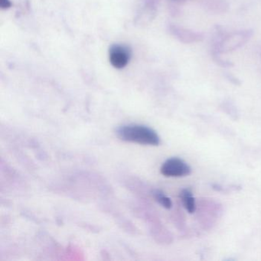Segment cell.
Returning <instances> with one entry per match:
<instances>
[{"mask_svg":"<svg viewBox=\"0 0 261 261\" xmlns=\"http://www.w3.org/2000/svg\"><path fill=\"white\" fill-rule=\"evenodd\" d=\"M116 135L125 142L148 146H158L160 137L156 131L141 124H124L116 129Z\"/></svg>","mask_w":261,"mask_h":261,"instance_id":"7a4b0ae2","label":"cell"},{"mask_svg":"<svg viewBox=\"0 0 261 261\" xmlns=\"http://www.w3.org/2000/svg\"><path fill=\"white\" fill-rule=\"evenodd\" d=\"M152 196L155 198V201L165 208L170 209L172 207V202L170 198L161 190H159V189L154 190L152 192Z\"/></svg>","mask_w":261,"mask_h":261,"instance_id":"ba28073f","label":"cell"},{"mask_svg":"<svg viewBox=\"0 0 261 261\" xmlns=\"http://www.w3.org/2000/svg\"><path fill=\"white\" fill-rule=\"evenodd\" d=\"M160 171L164 176L183 177L191 173V168L184 160L173 157L163 163Z\"/></svg>","mask_w":261,"mask_h":261,"instance_id":"3957f363","label":"cell"},{"mask_svg":"<svg viewBox=\"0 0 261 261\" xmlns=\"http://www.w3.org/2000/svg\"><path fill=\"white\" fill-rule=\"evenodd\" d=\"M253 36L252 30L224 33L218 29L212 43V56L214 61L221 58L222 53H231L245 45Z\"/></svg>","mask_w":261,"mask_h":261,"instance_id":"6da1fadb","label":"cell"},{"mask_svg":"<svg viewBox=\"0 0 261 261\" xmlns=\"http://www.w3.org/2000/svg\"><path fill=\"white\" fill-rule=\"evenodd\" d=\"M12 4L10 0H0V7L4 10L10 8Z\"/></svg>","mask_w":261,"mask_h":261,"instance_id":"9c48e42d","label":"cell"},{"mask_svg":"<svg viewBox=\"0 0 261 261\" xmlns=\"http://www.w3.org/2000/svg\"><path fill=\"white\" fill-rule=\"evenodd\" d=\"M175 1H179V0H175Z\"/></svg>","mask_w":261,"mask_h":261,"instance_id":"30bf717a","label":"cell"},{"mask_svg":"<svg viewBox=\"0 0 261 261\" xmlns=\"http://www.w3.org/2000/svg\"><path fill=\"white\" fill-rule=\"evenodd\" d=\"M131 50L127 45L115 44L110 48V62L117 69L124 68L130 61Z\"/></svg>","mask_w":261,"mask_h":261,"instance_id":"277c9868","label":"cell"},{"mask_svg":"<svg viewBox=\"0 0 261 261\" xmlns=\"http://www.w3.org/2000/svg\"><path fill=\"white\" fill-rule=\"evenodd\" d=\"M180 197H181L185 208L189 213H194L195 209H196V204H195V200L192 192L189 189H184V190L181 191Z\"/></svg>","mask_w":261,"mask_h":261,"instance_id":"52a82bcc","label":"cell"},{"mask_svg":"<svg viewBox=\"0 0 261 261\" xmlns=\"http://www.w3.org/2000/svg\"><path fill=\"white\" fill-rule=\"evenodd\" d=\"M172 33L175 37H177V39L186 44L196 43V42H201L204 39V36L201 33L186 30L181 27H172Z\"/></svg>","mask_w":261,"mask_h":261,"instance_id":"5b68a950","label":"cell"},{"mask_svg":"<svg viewBox=\"0 0 261 261\" xmlns=\"http://www.w3.org/2000/svg\"><path fill=\"white\" fill-rule=\"evenodd\" d=\"M260 57H261V51H260Z\"/></svg>","mask_w":261,"mask_h":261,"instance_id":"8fae6325","label":"cell"},{"mask_svg":"<svg viewBox=\"0 0 261 261\" xmlns=\"http://www.w3.org/2000/svg\"><path fill=\"white\" fill-rule=\"evenodd\" d=\"M205 11L213 14H221L228 10V3L226 0H195Z\"/></svg>","mask_w":261,"mask_h":261,"instance_id":"8992f818","label":"cell"}]
</instances>
